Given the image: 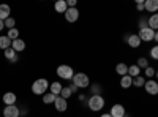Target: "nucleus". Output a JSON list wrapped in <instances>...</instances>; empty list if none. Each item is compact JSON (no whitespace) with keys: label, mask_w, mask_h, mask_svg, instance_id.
<instances>
[{"label":"nucleus","mask_w":158,"mask_h":117,"mask_svg":"<svg viewBox=\"0 0 158 117\" xmlns=\"http://www.w3.org/2000/svg\"><path fill=\"white\" fill-rule=\"evenodd\" d=\"M21 115V109L16 105H11V106H5L3 109V117H19Z\"/></svg>","instance_id":"8"},{"label":"nucleus","mask_w":158,"mask_h":117,"mask_svg":"<svg viewBox=\"0 0 158 117\" xmlns=\"http://www.w3.org/2000/svg\"><path fill=\"white\" fill-rule=\"evenodd\" d=\"M3 54H5V59H6V60H8L10 63H16V62L19 60V57H18V52H16V51L13 49V48L6 49Z\"/></svg>","instance_id":"10"},{"label":"nucleus","mask_w":158,"mask_h":117,"mask_svg":"<svg viewBox=\"0 0 158 117\" xmlns=\"http://www.w3.org/2000/svg\"><path fill=\"white\" fill-rule=\"evenodd\" d=\"M147 24H149V27L152 30H158V13H155V15H152L149 19H147Z\"/></svg>","instance_id":"20"},{"label":"nucleus","mask_w":158,"mask_h":117,"mask_svg":"<svg viewBox=\"0 0 158 117\" xmlns=\"http://www.w3.org/2000/svg\"><path fill=\"white\" fill-rule=\"evenodd\" d=\"M138 36H139V40H141V41H152L153 38H155V30H152L150 27L141 29L139 33H138Z\"/></svg>","instance_id":"5"},{"label":"nucleus","mask_w":158,"mask_h":117,"mask_svg":"<svg viewBox=\"0 0 158 117\" xmlns=\"http://www.w3.org/2000/svg\"><path fill=\"white\" fill-rule=\"evenodd\" d=\"M115 73H117V74H120V76L128 74V65H127V63H117V67H115Z\"/></svg>","instance_id":"22"},{"label":"nucleus","mask_w":158,"mask_h":117,"mask_svg":"<svg viewBox=\"0 0 158 117\" xmlns=\"http://www.w3.org/2000/svg\"><path fill=\"white\" fill-rule=\"evenodd\" d=\"M144 89H146V92H147L149 95H158V82L153 81V79L146 81V84H144Z\"/></svg>","instance_id":"6"},{"label":"nucleus","mask_w":158,"mask_h":117,"mask_svg":"<svg viewBox=\"0 0 158 117\" xmlns=\"http://www.w3.org/2000/svg\"><path fill=\"white\" fill-rule=\"evenodd\" d=\"M3 24H5V27L8 29V30H11V29H15V25H16V21L13 19L11 16L6 19V21H3Z\"/></svg>","instance_id":"29"},{"label":"nucleus","mask_w":158,"mask_h":117,"mask_svg":"<svg viewBox=\"0 0 158 117\" xmlns=\"http://www.w3.org/2000/svg\"><path fill=\"white\" fill-rule=\"evenodd\" d=\"M146 27H149L147 19H146V18H142V19L139 21V30H141V29H146Z\"/></svg>","instance_id":"33"},{"label":"nucleus","mask_w":158,"mask_h":117,"mask_svg":"<svg viewBox=\"0 0 158 117\" xmlns=\"http://www.w3.org/2000/svg\"><path fill=\"white\" fill-rule=\"evenodd\" d=\"M144 8H146V11L155 15L158 11V0H146V2H144Z\"/></svg>","instance_id":"11"},{"label":"nucleus","mask_w":158,"mask_h":117,"mask_svg":"<svg viewBox=\"0 0 158 117\" xmlns=\"http://www.w3.org/2000/svg\"><path fill=\"white\" fill-rule=\"evenodd\" d=\"M10 13H11L10 5H6V3L0 5V21H6L10 18Z\"/></svg>","instance_id":"14"},{"label":"nucleus","mask_w":158,"mask_h":117,"mask_svg":"<svg viewBox=\"0 0 158 117\" xmlns=\"http://www.w3.org/2000/svg\"><path fill=\"white\" fill-rule=\"evenodd\" d=\"M136 65H138L139 68H144V70H146V68H149V60H147L146 57H139Z\"/></svg>","instance_id":"28"},{"label":"nucleus","mask_w":158,"mask_h":117,"mask_svg":"<svg viewBox=\"0 0 158 117\" xmlns=\"http://www.w3.org/2000/svg\"><path fill=\"white\" fill-rule=\"evenodd\" d=\"M104 103L106 101H104V98L101 95H92L89 98V101H87V106L94 112H98V111H101L104 108Z\"/></svg>","instance_id":"1"},{"label":"nucleus","mask_w":158,"mask_h":117,"mask_svg":"<svg viewBox=\"0 0 158 117\" xmlns=\"http://www.w3.org/2000/svg\"><path fill=\"white\" fill-rule=\"evenodd\" d=\"M11 44H13V41H11L10 38H8V35L0 36V49L6 51V49H10V48H11Z\"/></svg>","instance_id":"19"},{"label":"nucleus","mask_w":158,"mask_h":117,"mask_svg":"<svg viewBox=\"0 0 158 117\" xmlns=\"http://www.w3.org/2000/svg\"><path fill=\"white\" fill-rule=\"evenodd\" d=\"M127 43H128L131 48H139L141 40H139L138 35H128V36H127Z\"/></svg>","instance_id":"18"},{"label":"nucleus","mask_w":158,"mask_h":117,"mask_svg":"<svg viewBox=\"0 0 158 117\" xmlns=\"http://www.w3.org/2000/svg\"><path fill=\"white\" fill-rule=\"evenodd\" d=\"M155 77H156V79H158V70L155 71Z\"/></svg>","instance_id":"40"},{"label":"nucleus","mask_w":158,"mask_h":117,"mask_svg":"<svg viewBox=\"0 0 158 117\" xmlns=\"http://www.w3.org/2000/svg\"><path fill=\"white\" fill-rule=\"evenodd\" d=\"M54 10H56L57 13H63V15H65V11L68 10L67 0H57V2L54 3Z\"/></svg>","instance_id":"16"},{"label":"nucleus","mask_w":158,"mask_h":117,"mask_svg":"<svg viewBox=\"0 0 158 117\" xmlns=\"http://www.w3.org/2000/svg\"><path fill=\"white\" fill-rule=\"evenodd\" d=\"M57 76L62 77V79L71 81L73 76H74V71H73L71 67H68V65H59L57 67Z\"/></svg>","instance_id":"4"},{"label":"nucleus","mask_w":158,"mask_h":117,"mask_svg":"<svg viewBox=\"0 0 158 117\" xmlns=\"http://www.w3.org/2000/svg\"><path fill=\"white\" fill-rule=\"evenodd\" d=\"M65 19H67V22H76L79 19V10L77 8H68L67 11H65Z\"/></svg>","instance_id":"7"},{"label":"nucleus","mask_w":158,"mask_h":117,"mask_svg":"<svg viewBox=\"0 0 158 117\" xmlns=\"http://www.w3.org/2000/svg\"><path fill=\"white\" fill-rule=\"evenodd\" d=\"M71 95H73V92H71V89H70V87H63L59 97H62V98H65V100H68V98H70Z\"/></svg>","instance_id":"26"},{"label":"nucleus","mask_w":158,"mask_h":117,"mask_svg":"<svg viewBox=\"0 0 158 117\" xmlns=\"http://www.w3.org/2000/svg\"><path fill=\"white\" fill-rule=\"evenodd\" d=\"M68 87L71 89V92H73V94H76V92H77V90H79V89H77V87H76V86H74L73 82H71V86H68Z\"/></svg>","instance_id":"35"},{"label":"nucleus","mask_w":158,"mask_h":117,"mask_svg":"<svg viewBox=\"0 0 158 117\" xmlns=\"http://www.w3.org/2000/svg\"><path fill=\"white\" fill-rule=\"evenodd\" d=\"M27 114H29V109L27 108H22L21 109V115H27Z\"/></svg>","instance_id":"36"},{"label":"nucleus","mask_w":158,"mask_h":117,"mask_svg":"<svg viewBox=\"0 0 158 117\" xmlns=\"http://www.w3.org/2000/svg\"><path fill=\"white\" fill-rule=\"evenodd\" d=\"M54 106H56V109L59 112H63V111H67V108H68V101L65 98H62V97H57L56 101H54Z\"/></svg>","instance_id":"9"},{"label":"nucleus","mask_w":158,"mask_h":117,"mask_svg":"<svg viewBox=\"0 0 158 117\" xmlns=\"http://www.w3.org/2000/svg\"><path fill=\"white\" fill-rule=\"evenodd\" d=\"M144 84H146V79H144V76H136L133 77V86L135 87H144Z\"/></svg>","instance_id":"25"},{"label":"nucleus","mask_w":158,"mask_h":117,"mask_svg":"<svg viewBox=\"0 0 158 117\" xmlns=\"http://www.w3.org/2000/svg\"><path fill=\"white\" fill-rule=\"evenodd\" d=\"M144 76H147V77H153V76H155V70H153L152 67L146 68V70H144Z\"/></svg>","instance_id":"32"},{"label":"nucleus","mask_w":158,"mask_h":117,"mask_svg":"<svg viewBox=\"0 0 158 117\" xmlns=\"http://www.w3.org/2000/svg\"><path fill=\"white\" fill-rule=\"evenodd\" d=\"M153 40H155V41H156V43H158V30H156V32H155V38H153Z\"/></svg>","instance_id":"38"},{"label":"nucleus","mask_w":158,"mask_h":117,"mask_svg":"<svg viewBox=\"0 0 158 117\" xmlns=\"http://www.w3.org/2000/svg\"><path fill=\"white\" fill-rule=\"evenodd\" d=\"M3 27H5V24H3V21H0V32L3 30Z\"/></svg>","instance_id":"37"},{"label":"nucleus","mask_w":158,"mask_h":117,"mask_svg":"<svg viewBox=\"0 0 158 117\" xmlns=\"http://www.w3.org/2000/svg\"><path fill=\"white\" fill-rule=\"evenodd\" d=\"M11 48L15 49L16 52H21V51H24V49H25V41H24V40H21V38H18V40L13 41Z\"/></svg>","instance_id":"21"},{"label":"nucleus","mask_w":158,"mask_h":117,"mask_svg":"<svg viewBox=\"0 0 158 117\" xmlns=\"http://www.w3.org/2000/svg\"><path fill=\"white\" fill-rule=\"evenodd\" d=\"M56 95L54 94H51V92H48V94H44L43 95V103H44V105H51V103H54L56 101Z\"/></svg>","instance_id":"24"},{"label":"nucleus","mask_w":158,"mask_h":117,"mask_svg":"<svg viewBox=\"0 0 158 117\" xmlns=\"http://www.w3.org/2000/svg\"><path fill=\"white\" fill-rule=\"evenodd\" d=\"M112 117H123L127 112H125V108L122 106V105H114L112 108H111V112H109Z\"/></svg>","instance_id":"13"},{"label":"nucleus","mask_w":158,"mask_h":117,"mask_svg":"<svg viewBox=\"0 0 158 117\" xmlns=\"http://www.w3.org/2000/svg\"><path fill=\"white\" fill-rule=\"evenodd\" d=\"M131 86H133V77H131V76L125 74V76L120 77V87L122 89H130Z\"/></svg>","instance_id":"17"},{"label":"nucleus","mask_w":158,"mask_h":117,"mask_svg":"<svg viewBox=\"0 0 158 117\" xmlns=\"http://www.w3.org/2000/svg\"><path fill=\"white\" fill-rule=\"evenodd\" d=\"M139 74H141V68L138 67V65H131V67H128V76L136 77Z\"/></svg>","instance_id":"23"},{"label":"nucleus","mask_w":158,"mask_h":117,"mask_svg":"<svg viewBox=\"0 0 158 117\" xmlns=\"http://www.w3.org/2000/svg\"><path fill=\"white\" fill-rule=\"evenodd\" d=\"M3 103H5V106H11V105H16V101H18V98H16V94H13V92H6L5 95H3Z\"/></svg>","instance_id":"12"},{"label":"nucleus","mask_w":158,"mask_h":117,"mask_svg":"<svg viewBox=\"0 0 158 117\" xmlns=\"http://www.w3.org/2000/svg\"><path fill=\"white\" fill-rule=\"evenodd\" d=\"M100 117H112V115H111V114H109V112H108V114H101V115H100Z\"/></svg>","instance_id":"39"},{"label":"nucleus","mask_w":158,"mask_h":117,"mask_svg":"<svg viewBox=\"0 0 158 117\" xmlns=\"http://www.w3.org/2000/svg\"><path fill=\"white\" fill-rule=\"evenodd\" d=\"M100 94H101V86L94 82L92 84V95H100Z\"/></svg>","instance_id":"30"},{"label":"nucleus","mask_w":158,"mask_h":117,"mask_svg":"<svg viewBox=\"0 0 158 117\" xmlns=\"http://www.w3.org/2000/svg\"><path fill=\"white\" fill-rule=\"evenodd\" d=\"M136 10H138V11H144V10H146V8H144V2H142V0H138V3H136Z\"/></svg>","instance_id":"34"},{"label":"nucleus","mask_w":158,"mask_h":117,"mask_svg":"<svg viewBox=\"0 0 158 117\" xmlns=\"http://www.w3.org/2000/svg\"><path fill=\"white\" fill-rule=\"evenodd\" d=\"M150 57H152V59H155V60H158V44H156V46H153V48L150 49Z\"/></svg>","instance_id":"31"},{"label":"nucleus","mask_w":158,"mask_h":117,"mask_svg":"<svg viewBox=\"0 0 158 117\" xmlns=\"http://www.w3.org/2000/svg\"><path fill=\"white\" fill-rule=\"evenodd\" d=\"M8 38L11 41H15V40H18L19 38V30L15 27V29H11V30H8Z\"/></svg>","instance_id":"27"},{"label":"nucleus","mask_w":158,"mask_h":117,"mask_svg":"<svg viewBox=\"0 0 158 117\" xmlns=\"http://www.w3.org/2000/svg\"><path fill=\"white\" fill-rule=\"evenodd\" d=\"M123 117H130V114H125V115H123Z\"/></svg>","instance_id":"41"},{"label":"nucleus","mask_w":158,"mask_h":117,"mask_svg":"<svg viewBox=\"0 0 158 117\" xmlns=\"http://www.w3.org/2000/svg\"><path fill=\"white\" fill-rule=\"evenodd\" d=\"M48 89H49V82H48V79H44V77H41V79H36V81L32 84V92H33L35 95H44Z\"/></svg>","instance_id":"2"},{"label":"nucleus","mask_w":158,"mask_h":117,"mask_svg":"<svg viewBox=\"0 0 158 117\" xmlns=\"http://www.w3.org/2000/svg\"><path fill=\"white\" fill-rule=\"evenodd\" d=\"M73 84L77 87V89H85L90 86V79H89V76L85 73H74L73 76Z\"/></svg>","instance_id":"3"},{"label":"nucleus","mask_w":158,"mask_h":117,"mask_svg":"<svg viewBox=\"0 0 158 117\" xmlns=\"http://www.w3.org/2000/svg\"><path fill=\"white\" fill-rule=\"evenodd\" d=\"M62 89H63V86H62V84H60L59 81H56V82L49 84V92H51V94H54L56 97H59V95H60Z\"/></svg>","instance_id":"15"}]
</instances>
